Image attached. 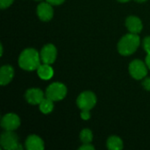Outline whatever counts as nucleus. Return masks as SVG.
<instances>
[{
	"label": "nucleus",
	"mask_w": 150,
	"mask_h": 150,
	"mask_svg": "<svg viewBox=\"0 0 150 150\" xmlns=\"http://www.w3.org/2000/svg\"><path fill=\"white\" fill-rule=\"evenodd\" d=\"M145 62H146L148 68L150 69V53L149 54H147V56H146V59H145Z\"/></svg>",
	"instance_id": "obj_24"
},
{
	"label": "nucleus",
	"mask_w": 150,
	"mask_h": 150,
	"mask_svg": "<svg viewBox=\"0 0 150 150\" xmlns=\"http://www.w3.org/2000/svg\"><path fill=\"white\" fill-rule=\"evenodd\" d=\"M119 2H120V3H127V2H128V1H130V0H118Z\"/></svg>",
	"instance_id": "obj_25"
},
{
	"label": "nucleus",
	"mask_w": 150,
	"mask_h": 150,
	"mask_svg": "<svg viewBox=\"0 0 150 150\" xmlns=\"http://www.w3.org/2000/svg\"><path fill=\"white\" fill-rule=\"evenodd\" d=\"M0 144L5 150L22 149V146L18 143V137L14 131H5L3 133L0 139Z\"/></svg>",
	"instance_id": "obj_3"
},
{
	"label": "nucleus",
	"mask_w": 150,
	"mask_h": 150,
	"mask_svg": "<svg viewBox=\"0 0 150 150\" xmlns=\"http://www.w3.org/2000/svg\"><path fill=\"white\" fill-rule=\"evenodd\" d=\"M26 101L31 105H40L44 98V93L42 90L39 88H31L26 91L25 94Z\"/></svg>",
	"instance_id": "obj_10"
},
{
	"label": "nucleus",
	"mask_w": 150,
	"mask_h": 150,
	"mask_svg": "<svg viewBox=\"0 0 150 150\" xmlns=\"http://www.w3.org/2000/svg\"><path fill=\"white\" fill-rule=\"evenodd\" d=\"M96 95L89 91L82 92L76 99V105L81 111H91L96 105Z\"/></svg>",
	"instance_id": "obj_5"
},
{
	"label": "nucleus",
	"mask_w": 150,
	"mask_h": 150,
	"mask_svg": "<svg viewBox=\"0 0 150 150\" xmlns=\"http://www.w3.org/2000/svg\"><path fill=\"white\" fill-rule=\"evenodd\" d=\"M81 118L84 120H87L91 118L90 111H82L81 112Z\"/></svg>",
	"instance_id": "obj_22"
},
{
	"label": "nucleus",
	"mask_w": 150,
	"mask_h": 150,
	"mask_svg": "<svg viewBox=\"0 0 150 150\" xmlns=\"http://www.w3.org/2000/svg\"><path fill=\"white\" fill-rule=\"evenodd\" d=\"M65 0H47V2H48L49 4H51L52 5H60L62 4Z\"/></svg>",
	"instance_id": "obj_23"
},
{
	"label": "nucleus",
	"mask_w": 150,
	"mask_h": 150,
	"mask_svg": "<svg viewBox=\"0 0 150 150\" xmlns=\"http://www.w3.org/2000/svg\"><path fill=\"white\" fill-rule=\"evenodd\" d=\"M36 70L39 77L42 80H49L54 76V69L50 66V64H40Z\"/></svg>",
	"instance_id": "obj_14"
},
{
	"label": "nucleus",
	"mask_w": 150,
	"mask_h": 150,
	"mask_svg": "<svg viewBox=\"0 0 150 150\" xmlns=\"http://www.w3.org/2000/svg\"><path fill=\"white\" fill-rule=\"evenodd\" d=\"M14 0H0V7L1 9H5L7 7H9Z\"/></svg>",
	"instance_id": "obj_19"
},
{
	"label": "nucleus",
	"mask_w": 150,
	"mask_h": 150,
	"mask_svg": "<svg viewBox=\"0 0 150 150\" xmlns=\"http://www.w3.org/2000/svg\"><path fill=\"white\" fill-rule=\"evenodd\" d=\"M40 55V60L43 63L52 64L54 62L56 59V55H57L56 47L53 44H47L41 48Z\"/></svg>",
	"instance_id": "obj_8"
},
{
	"label": "nucleus",
	"mask_w": 150,
	"mask_h": 150,
	"mask_svg": "<svg viewBox=\"0 0 150 150\" xmlns=\"http://www.w3.org/2000/svg\"><path fill=\"white\" fill-rule=\"evenodd\" d=\"M147 64L141 60H134L129 64V73L136 80H142L148 74Z\"/></svg>",
	"instance_id": "obj_6"
},
{
	"label": "nucleus",
	"mask_w": 150,
	"mask_h": 150,
	"mask_svg": "<svg viewBox=\"0 0 150 150\" xmlns=\"http://www.w3.org/2000/svg\"><path fill=\"white\" fill-rule=\"evenodd\" d=\"M106 145H107V148L110 150H121L123 149L122 140L116 135L110 136L107 139Z\"/></svg>",
	"instance_id": "obj_15"
},
{
	"label": "nucleus",
	"mask_w": 150,
	"mask_h": 150,
	"mask_svg": "<svg viewBox=\"0 0 150 150\" xmlns=\"http://www.w3.org/2000/svg\"><path fill=\"white\" fill-rule=\"evenodd\" d=\"M36 1H40V0H36Z\"/></svg>",
	"instance_id": "obj_27"
},
{
	"label": "nucleus",
	"mask_w": 150,
	"mask_h": 150,
	"mask_svg": "<svg viewBox=\"0 0 150 150\" xmlns=\"http://www.w3.org/2000/svg\"><path fill=\"white\" fill-rule=\"evenodd\" d=\"M40 55L34 48H26L19 55L18 65L21 69L33 71L39 68L40 65Z\"/></svg>",
	"instance_id": "obj_1"
},
{
	"label": "nucleus",
	"mask_w": 150,
	"mask_h": 150,
	"mask_svg": "<svg viewBox=\"0 0 150 150\" xmlns=\"http://www.w3.org/2000/svg\"><path fill=\"white\" fill-rule=\"evenodd\" d=\"M14 76V69L11 65H4L0 69V84H8Z\"/></svg>",
	"instance_id": "obj_13"
},
{
	"label": "nucleus",
	"mask_w": 150,
	"mask_h": 150,
	"mask_svg": "<svg viewBox=\"0 0 150 150\" xmlns=\"http://www.w3.org/2000/svg\"><path fill=\"white\" fill-rule=\"evenodd\" d=\"M20 126V119L15 113H7L1 120V127L5 131H15Z\"/></svg>",
	"instance_id": "obj_7"
},
{
	"label": "nucleus",
	"mask_w": 150,
	"mask_h": 150,
	"mask_svg": "<svg viewBox=\"0 0 150 150\" xmlns=\"http://www.w3.org/2000/svg\"><path fill=\"white\" fill-rule=\"evenodd\" d=\"M80 150H94L95 148L91 144V143H83V146H81L79 148Z\"/></svg>",
	"instance_id": "obj_21"
},
{
	"label": "nucleus",
	"mask_w": 150,
	"mask_h": 150,
	"mask_svg": "<svg viewBox=\"0 0 150 150\" xmlns=\"http://www.w3.org/2000/svg\"><path fill=\"white\" fill-rule=\"evenodd\" d=\"M136 2H138V3H144V2H146L147 0H135Z\"/></svg>",
	"instance_id": "obj_26"
},
{
	"label": "nucleus",
	"mask_w": 150,
	"mask_h": 150,
	"mask_svg": "<svg viewBox=\"0 0 150 150\" xmlns=\"http://www.w3.org/2000/svg\"><path fill=\"white\" fill-rule=\"evenodd\" d=\"M37 14L40 20L49 21L54 16V10L52 4L48 2H42L37 7Z\"/></svg>",
	"instance_id": "obj_9"
},
{
	"label": "nucleus",
	"mask_w": 150,
	"mask_h": 150,
	"mask_svg": "<svg viewBox=\"0 0 150 150\" xmlns=\"http://www.w3.org/2000/svg\"><path fill=\"white\" fill-rule=\"evenodd\" d=\"M46 97L54 101L63 99L67 95V87L62 83H53L46 90Z\"/></svg>",
	"instance_id": "obj_4"
},
{
	"label": "nucleus",
	"mask_w": 150,
	"mask_h": 150,
	"mask_svg": "<svg viewBox=\"0 0 150 150\" xmlns=\"http://www.w3.org/2000/svg\"><path fill=\"white\" fill-rule=\"evenodd\" d=\"M25 148L28 150H43L44 142L40 136L32 134L29 135L25 141Z\"/></svg>",
	"instance_id": "obj_12"
},
{
	"label": "nucleus",
	"mask_w": 150,
	"mask_h": 150,
	"mask_svg": "<svg viewBox=\"0 0 150 150\" xmlns=\"http://www.w3.org/2000/svg\"><path fill=\"white\" fill-rule=\"evenodd\" d=\"M143 47L147 54L150 53V36H147L143 40Z\"/></svg>",
	"instance_id": "obj_18"
},
{
	"label": "nucleus",
	"mask_w": 150,
	"mask_h": 150,
	"mask_svg": "<svg viewBox=\"0 0 150 150\" xmlns=\"http://www.w3.org/2000/svg\"><path fill=\"white\" fill-rule=\"evenodd\" d=\"M80 140L83 143H91L93 140V134L91 129L84 128L80 133Z\"/></svg>",
	"instance_id": "obj_17"
},
{
	"label": "nucleus",
	"mask_w": 150,
	"mask_h": 150,
	"mask_svg": "<svg viewBox=\"0 0 150 150\" xmlns=\"http://www.w3.org/2000/svg\"><path fill=\"white\" fill-rule=\"evenodd\" d=\"M140 37L136 33H127L124 35L118 43V51L122 55H130L134 54L140 46Z\"/></svg>",
	"instance_id": "obj_2"
},
{
	"label": "nucleus",
	"mask_w": 150,
	"mask_h": 150,
	"mask_svg": "<svg viewBox=\"0 0 150 150\" xmlns=\"http://www.w3.org/2000/svg\"><path fill=\"white\" fill-rule=\"evenodd\" d=\"M142 86L145 90L150 91V77H146L142 82Z\"/></svg>",
	"instance_id": "obj_20"
},
{
	"label": "nucleus",
	"mask_w": 150,
	"mask_h": 150,
	"mask_svg": "<svg viewBox=\"0 0 150 150\" xmlns=\"http://www.w3.org/2000/svg\"><path fill=\"white\" fill-rule=\"evenodd\" d=\"M126 26L130 33L136 34L140 33L143 27L141 18L136 16H129L126 19Z\"/></svg>",
	"instance_id": "obj_11"
},
{
	"label": "nucleus",
	"mask_w": 150,
	"mask_h": 150,
	"mask_svg": "<svg viewBox=\"0 0 150 150\" xmlns=\"http://www.w3.org/2000/svg\"><path fill=\"white\" fill-rule=\"evenodd\" d=\"M54 109V101L48 98H44L43 100L40 103V111L44 113L47 114L51 112Z\"/></svg>",
	"instance_id": "obj_16"
}]
</instances>
